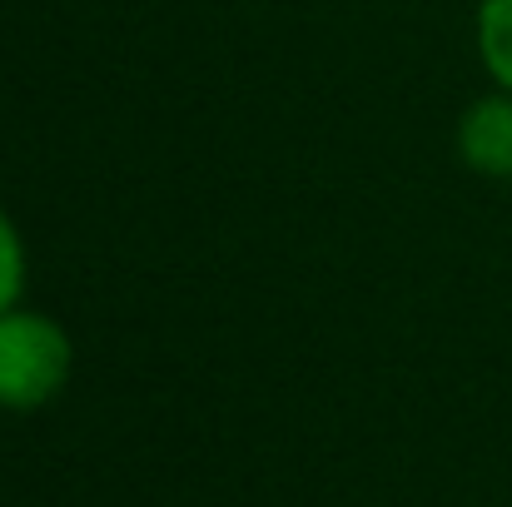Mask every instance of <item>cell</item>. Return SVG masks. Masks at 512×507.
I'll list each match as a JSON object with an SVG mask.
<instances>
[{"instance_id":"2","label":"cell","mask_w":512,"mask_h":507,"mask_svg":"<svg viewBox=\"0 0 512 507\" xmlns=\"http://www.w3.org/2000/svg\"><path fill=\"white\" fill-rule=\"evenodd\" d=\"M458 150L468 169L512 179V95H488L478 105H468V115L458 120Z\"/></svg>"},{"instance_id":"4","label":"cell","mask_w":512,"mask_h":507,"mask_svg":"<svg viewBox=\"0 0 512 507\" xmlns=\"http://www.w3.org/2000/svg\"><path fill=\"white\" fill-rule=\"evenodd\" d=\"M20 289H25V244H20V229L10 224V214L0 209V314H10L20 304Z\"/></svg>"},{"instance_id":"3","label":"cell","mask_w":512,"mask_h":507,"mask_svg":"<svg viewBox=\"0 0 512 507\" xmlns=\"http://www.w3.org/2000/svg\"><path fill=\"white\" fill-rule=\"evenodd\" d=\"M478 55H483L488 75L512 95V0L478 5Z\"/></svg>"},{"instance_id":"1","label":"cell","mask_w":512,"mask_h":507,"mask_svg":"<svg viewBox=\"0 0 512 507\" xmlns=\"http://www.w3.org/2000/svg\"><path fill=\"white\" fill-rule=\"evenodd\" d=\"M75 348L70 334L35 309H10L0 314V408L10 413H35L60 398L70 383Z\"/></svg>"}]
</instances>
